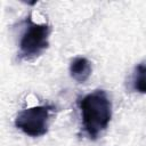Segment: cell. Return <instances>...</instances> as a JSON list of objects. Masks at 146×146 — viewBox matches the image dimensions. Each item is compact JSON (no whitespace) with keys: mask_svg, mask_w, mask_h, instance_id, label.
I'll use <instances>...</instances> for the list:
<instances>
[{"mask_svg":"<svg viewBox=\"0 0 146 146\" xmlns=\"http://www.w3.org/2000/svg\"><path fill=\"white\" fill-rule=\"evenodd\" d=\"M82 125L91 139L106 130L112 117V103L105 90H95L79 99Z\"/></svg>","mask_w":146,"mask_h":146,"instance_id":"cell-1","label":"cell"},{"mask_svg":"<svg viewBox=\"0 0 146 146\" xmlns=\"http://www.w3.org/2000/svg\"><path fill=\"white\" fill-rule=\"evenodd\" d=\"M50 32L51 29L47 23H34L29 16L19 39V58L31 60L40 56L49 47Z\"/></svg>","mask_w":146,"mask_h":146,"instance_id":"cell-2","label":"cell"},{"mask_svg":"<svg viewBox=\"0 0 146 146\" xmlns=\"http://www.w3.org/2000/svg\"><path fill=\"white\" fill-rule=\"evenodd\" d=\"M132 88L139 94H146V59L138 63L132 73Z\"/></svg>","mask_w":146,"mask_h":146,"instance_id":"cell-5","label":"cell"},{"mask_svg":"<svg viewBox=\"0 0 146 146\" xmlns=\"http://www.w3.org/2000/svg\"><path fill=\"white\" fill-rule=\"evenodd\" d=\"M91 63L86 57H75L70 64V74L79 83L86 82L91 75Z\"/></svg>","mask_w":146,"mask_h":146,"instance_id":"cell-4","label":"cell"},{"mask_svg":"<svg viewBox=\"0 0 146 146\" xmlns=\"http://www.w3.org/2000/svg\"><path fill=\"white\" fill-rule=\"evenodd\" d=\"M51 105H39L21 111L15 117V125L30 137H40L47 133L50 121Z\"/></svg>","mask_w":146,"mask_h":146,"instance_id":"cell-3","label":"cell"}]
</instances>
